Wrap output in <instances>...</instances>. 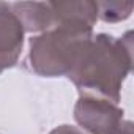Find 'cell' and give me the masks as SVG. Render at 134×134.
Listing matches in <instances>:
<instances>
[{"label":"cell","mask_w":134,"mask_h":134,"mask_svg":"<svg viewBox=\"0 0 134 134\" xmlns=\"http://www.w3.org/2000/svg\"><path fill=\"white\" fill-rule=\"evenodd\" d=\"M10 8L19 18L24 32L43 33L54 25V16L49 2H16L10 3Z\"/></svg>","instance_id":"6"},{"label":"cell","mask_w":134,"mask_h":134,"mask_svg":"<svg viewBox=\"0 0 134 134\" xmlns=\"http://www.w3.org/2000/svg\"><path fill=\"white\" fill-rule=\"evenodd\" d=\"M93 38V29L81 25H54L29 41V63L43 77L66 76Z\"/></svg>","instance_id":"2"},{"label":"cell","mask_w":134,"mask_h":134,"mask_svg":"<svg viewBox=\"0 0 134 134\" xmlns=\"http://www.w3.org/2000/svg\"><path fill=\"white\" fill-rule=\"evenodd\" d=\"M24 27L10 8L0 2V74L18 63L24 46Z\"/></svg>","instance_id":"4"},{"label":"cell","mask_w":134,"mask_h":134,"mask_svg":"<svg viewBox=\"0 0 134 134\" xmlns=\"http://www.w3.org/2000/svg\"><path fill=\"white\" fill-rule=\"evenodd\" d=\"M115 134H132V121L131 120H123L121 126Z\"/></svg>","instance_id":"9"},{"label":"cell","mask_w":134,"mask_h":134,"mask_svg":"<svg viewBox=\"0 0 134 134\" xmlns=\"http://www.w3.org/2000/svg\"><path fill=\"white\" fill-rule=\"evenodd\" d=\"M74 120L90 134H115L125 120V112L106 98L81 93L74 106Z\"/></svg>","instance_id":"3"},{"label":"cell","mask_w":134,"mask_h":134,"mask_svg":"<svg viewBox=\"0 0 134 134\" xmlns=\"http://www.w3.org/2000/svg\"><path fill=\"white\" fill-rule=\"evenodd\" d=\"M98 7V18L104 22L115 24L128 19L132 13L131 2H96Z\"/></svg>","instance_id":"7"},{"label":"cell","mask_w":134,"mask_h":134,"mask_svg":"<svg viewBox=\"0 0 134 134\" xmlns=\"http://www.w3.org/2000/svg\"><path fill=\"white\" fill-rule=\"evenodd\" d=\"M49 134H84V131H81L79 128L71 126V125H60V126L54 128Z\"/></svg>","instance_id":"8"},{"label":"cell","mask_w":134,"mask_h":134,"mask_svg":"<svg viewBox=\"0 0 134 134\" xmlns=\"http://www.w3.org/2000/svg\"><path fill=\"white\" fill-rule=\"evenodd\" d=\"M49 7L52 10L54 25H81L93 29L98 21V7L96 2L92 0L49 2Z\"/></svg>","instance_id":"5"},{"label":"cell","mask_w":134,"mask_h":134,"mask_svg":"<svg viewBox=\"0 0 134 134\" xmlns=\"http://www.w3.org/2000/svg\"><path fill=\"white\" fill-rule=\"evenodd\" d=\"M131 70L132 32H126L121 38L98 33L66 76L79 93L96 95L118 104L121 85Z\"/></svg>","instance_id":"1"}]
</instances>
